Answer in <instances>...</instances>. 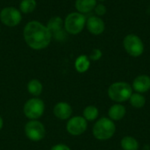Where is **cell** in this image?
Masks as SVG:
<instances>
[{
  "instance_id": "2e32d148",
  "label": "cell",
  "mask_w": 150,
  "mask_h": 150,
  "mask_svg": "<svg viewBox=\"0 0 150 150\" xmlns=\"http://www.w3.org/2000/svg\"><path fill=\"white\" fill-rule=\"evenodd\" d=\"M120 147L123 150H138L140 148V144L134 137L127 135L121 139Z\"/></svg>"
},
{
  "instance_id": "8992f818",
  "label": "cell",
  "mask_w": 150,
  "mask_h": 150,
  "mask_svg": "<svg viewBox=\"0 0 150 150\" xmlns=\"http://www.w3.org/2000/svg\"><path fill=\"white\" fill-rule=\"evenodd\" d=\"M123 47L126 52L132 57H139L144 53V43L136 34H127L123 40Z\"/></svg>"
},
{
  "instance_id": "e0dca14e",
  "label": "cell",
  "mask_w": 150,
  "mask_h": 150,
  "mask_svg": "<svg viewBox=\"0 0 150 150\" xmlns=\"http://www.w3.org/2000/svg\"><path fill=\"white\" fill-rule=\"evenodd\" d=\"M27 91L32 96H33L34 98H37L42 93L43 85L40 80L32 79L27 83Z\"/></svg>"
},
{
  "instance_id": "7a4b0ae2",
  "label": "cell",
  "mask_w": 150,
  "mask_h": 150,
  "mask_svg": "<svg viewBox=\"0 0 150 150\" xmlns=\"http://www.w3.org/2000/svg\"><path fill=\"white\" fill-rule=\"evenodd\" d=\"M115 133V122L108 117H103L98 120L92 127V134L98 141H107L112 138Z\"/></svg>"
},
{
  "instance_id": "9c48e42d",
  "label": "cell",
  "mask_w": 150,
  "mask_h": 150,
  "mask_svg": "<svg viewBox=\"0 0 150 150\" xmlns=\"http://www.w3.org/2000/svg\"><path fill=\"white\" fill-rule=\"evenodd\" d=\"M22 19L21 12L14 7H5L0 12V20L7 26L12 27L18 25Z\"/></svg>"
},
{
  "instance_id": "7c38bea8",
  "label": "cell",
  "mask_w": 150,
  "mask_h": 150,
  "mask_svg": "<svg viewBox=\"0 0 150 150\" xmlns=\"http://www.w3.org/2000/svg\"><path fill=\"white\" fill-rule=\"evenodd\" d=\"M132 88L135 92L145 93L150 90V76L148 75H140L136 76L132 83Z\"/></svg>"
},
{
  "instance_id": "5b68a950",
  "label": "cell",
  "mask_w": 150,
  "mask_h": 150,
  "mask_svg": "<svg viewBox=\"0 0 150 150\" xmlns=\"http://www.w3.org/2000/svg\"><path fill=\"white\" fill-rule=\"evenodd\" d=\"M86 25V18L80 12L69 13L64 20V27L67 33L70 34L80 33Z\"/></svg>"
},
{
  "instance_id": "8fae6325",
  "label": "cell",
  "mask_w": 150,
  "mask_h": 150,
  "mask_svg": "<svg viewBox=\"0 0 150 150\" xmlns=\"http://www.w3.org/2000/svg\"><path fill=\"white\" fill-rule=\"evenodd\" d=\"M54 115L61 120H66L71 118L73 110L71 105L67 102H58L53 109Z\"/></svg>"
},
{
  "instance_id": "6da1fadb",
  "label": "cell",
  "mask_w": 150,
  "mask_h": 150,
  "mask_svg": "<svg viewBox=\"0 0 150 150\" xmlns=\"http://www.w3.org/2000/svg\"><path fill=\"white\" fill-rule=\"evenodd\" d=\"M24 39L25 43L34 50L46 48L51 41L52 33L48 28L39 21H30L24 28Z\"/></svg>"
},
{
  "instance_id": "277c9868",
  "label": "cell",
  "mask_w": 150,
  "mask_h": 150,
  "mask_svg": "<svg viewBox=\"0 0 150 150\" xmlns=\"http://www.w3.org/2000/svg\"><path fill=\"white\" fill-rule=\"evenodd\" d=\"M25 116L30 120H36L42 117L45 112V104L39 98H32L28 99L23 107Z\"/></svg>"
},
{
  "instance_id": "44dd1931",
  "label": "cell",
  "mask_w": 150,
  "mask_h": 150,
  "mask_svg": "<svg viewBox=\"0 0 150 150\" xmlns=\"http://www.w3.org/2000/svg\"><path fill=\"white\" fill-rule=\"evenodd\" d=\"M37 3L35 0H22L19 4V9L23 13H31L36 8Z\"/></svg>"
},
{
  "instance_id": "ba28073f",
  "label": "cell",
  "mask_w": 150,
  "mask_h": 150,
  "mask_svg": "<svg viewBox=\"0 0 150 150\" xmlns=\"http://www.w3.org/2000/svg\"><path fill=\"white\" fill-rule=\"evenodd\" d=\"M88 127V121L83 116H74L68 120L66 124L67 132L73 136L83 134Z\"/></svg>"
},
{
  "instance_id": "d4e9b609",
  "label": "cell",
  "mask_w": 150,
  "mask_h": 150,
  "mask_svg": "<svg viewBox=\"0 0 150 150\" xmlns=\"http://www.w3.org/2000/svg\"><path fill=\"white\" fill-rule=\"evenodd\" d=\"M50 150H71L69 146H67L66 144H62V143H60V144H56V145H54L51 149Z\"/></svg>"
},
{
  "instance_id": "9a60e30c",
  "label": "cell",
  "mask_w": 150,
  "mask_h": 150,
  "mask_svg": "<svg viewBox=\"0 0 150 150\" xmlns=\"http://www.w3.org/2000/svg\"><path fill=\"white\" fill-rule=\"evenodd\" d=\"M91 66V60L85 54L79 55L75 61V69L78 73L86 72Z\"/></svg>"
},
{
  "instance_id": "52a82bcc",
  "label": "cell",
  "mask_w": 150,
  "mask_h": 150,
  "mask_svg": "<svg viewBox=\"0 0 150 150\" xmlns=\"http://www.w3.org/2000/svg\"><path fill=\"white\" fill-rule=\"evenodd\" d=\"M25 134L32 142H40L46 135L45 126L36 120H29L25 126Z\"/></svg>"
},
{
  "instance_id": "4fadbf2b",
  "label": "cell",
  "mask_w": 150,
  "mask_h": 150,
  "mask_svg": "<svg viewBox=\"0 0 150 150\" xmlns=\"http://www.w3.org/2000/svg\"><path fill=\"white\" fill-rule=\"evenodd\" d=\"M127 114V109L122 104L115 103L108 110V118L112 121L121 120Z\"/></svg>"
},
{
  "instance_id": "4316f807",
  "label": "cell",
  "mask_w": 150,
  "mask_h": 150,
  "mask_svg": "<svg viewBox=\"0 0 150 150\" xmlns=\"http://www.w3.org/2000/svg\"><path fill=\"white\" fill-rule=\"evenodd\" d=\"M98 1H101V2H103V1H105V0H98Z\"/></svg>"
},
{
  "instance_id": "484cf974",
  "label": "cell",
  "mask_w": 150,
  "mask_h": 150,
  "mask_svg": "<svg viewBox=\"0 0 150 150\" xmlns=\"http://www.w3.org/2000/svg\"><path fill=\"white\" fill-rule=\"evenodd\" d=\"M3 126H4V120H3L2 117L0 116V131H1L2 128H3Z\"/></svg>"
},
{
  "instance_id": "3957f363",
  "label": "cell",
  "mask_w": 150,
  "mask_h": 150,
  "mask_svg": "<svg viewBox=\"0 0 150 150\" xmlns=\"http://www.w3.org/2000/svg\"><path fill=\"white\" fill-rule=\"evenodd\" d=\"M133 88L130 83L127 82H115L112 83L107 91L108 97L115 103H124L129 100L132 96Z\"/></svg>"
},
{
  "instance_id": "5bb4252c",
  "label": "cell",
  "mask_w": 150,
  "mask_h": 150,
  "mask_svg": "<svg viewBox=\"0 0 150 150\" xmlns=\"http://www.w3.org/2000/svg\"><path fill=\"white\" fill-rule=\"evenodd\" d=\"M97 5V0H76L75 6L78 12L89 13L92 11Z\"/></svg>"
},
{
  "instance_id": "30bf717a",
  "label": "cell",
  "mask_w": 150,
  "mask_h": 150,
  "mask_svg": "<svg viewBox=\"0 0 150 150\" xmlns=\"http://www.w3.org/2000/svg\"><path fill=\"white\" fill-rule=\"evenodd\" d=\"M86 27L88 31L93 35H100L105 29L104 20L98 16H91L86 19Z\"/></svg>"
},
{
  "instance_id": "7402d4cb",
  "label": "cell",
  "mask_w": 150,
  "mask_h": 150,
  "mask_svg": "<svg viewBox=\"0 0 150 150\" xmlns=\"http://www.w3.org/2000/svg\"><path fill=\"white\" fill-rule=\"evenodd\" d=\"M102 55H103V53L99 48H94L91 51V53L90 54L89 59L91 60V61H98V60L101 59Z\"/></svg>"
},
{
  "instance_id": "603a6c76",
  "label": "cell",
  "mask_w": 150,
  "mask_h": 150,
  "mask_svg": "<svg viewBox=\"0 0 150 150\" xmlns=\"http://www.w3.org/2000/svg\"><path fill=\"white\" fill-rule=\"evenodd\" d=\"M94 11H95V13H96L97 16L101 17V16H104V15L106 13L107 9H106V7H105V4H98L96 5Z\"/></svg>"
},
{
  "instance_id": "ac0fdd59",
  "label": "cell",
  "mask_w": 150,
  "mask_h": 150,
  "mask_svg": "<svg viewBox=\"0 0 150 150\" xmlns=\"http://www.w3.org/2000/svg\"><path fill=\"white\" fill-rule=\"evenodd\" d=\"M128 101L130 102V105L135 109H142L146 105V98L144 95L138 92L133 93Z\"/></svg>"
},
{
  "instance_id": "ffe728a7",
  "label": "cell",
  "mask_w": 150,
  "mask_h": 150,
  "mask_svg": "<svg viewBox=\"0 0 150 150\" xmlns=\"http://www.w3.org/2000/svg\"><path fill=\"white\" fill-rule=\"evenodd\" d=\"M63 25V20L60 17H54L49 19L47 22V25H46L48 30L51 32V33H54L57 31H60L62 29Z\"/></svg>"
},
{
  "instance_id": "d6986e66",
  "label": "cell",
  "mask_w": 150,
  "mask_h": 150,
  "mask_svg": "<svg viewBox=\"0 0 150 150\" xmlns=\"http://www.w3.org/2000/svg\"><path fill=\"white\" fill-rule=\"evenodd\" d=\"M99 115V111L95 105H88L83 109V117L87 121H94L98 119Z\"/></svg>"
},
{
  "instance_id": "cb8c5ba5",
  "label": "cell",
  "mask_w": 150,
  "mask_h": 150,
  "mask_svg": "<svg viewBox=\"0 0 150 150\" xmlns=\"http://www.w3.org/2000/svg\"><path fill=\"white\" fill-rule=\"evenodd\" d=\"M52 36H54V38L59 41H62L66 39V33L62 29L60 31H57L54 33H52Z\"/></svg>"
}]
</instances>
